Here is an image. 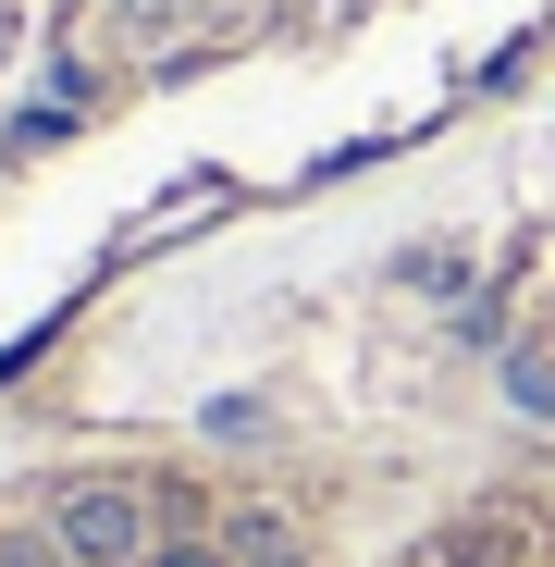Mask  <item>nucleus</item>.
Wrapping results in <instances>:
<instances>
[{"mask_svg":"<svg viewBox=\"0 0 555 567\" xmlns=\"http://www.w3.org/2000/svg\"><path fill=\"white\" fill-rule=\"evenodd\" d=\"M50 530H62V555H74V567H136V555H148V506H136L124 482L62 494V518H50Z\"/></svg>","mask_w":555,"mask_h":567,"instance_id":"1","label":"nucleus"},{"mask_svg":"<svg viewBox=\"0 0 555 567\" xmlns=\"http://www.w3.org/2000/svg\"><path fill=\"white\" fill-rule=\"evenodd\" d=\"M148 567H235V543H210V530H185V543H161Z\"/></svg>","mask_w":555,"mask_h":567,"instance_id":"2","label":"nucleus"},{"mask_svg":"<svg viewBox=\"0 0 555 567\" xmlns=\"http://www.w3.org/2000/svg\"><path fill=\"white\" fill-rule=\"evenodd\" d=\"M0 567H74V555H62V530H25V543H0Z\"/></svg>","mask_w":555,"mask_h":567,"instance_id":"3","label":"nucleus"},{"mask_svg":"<svg viewBox=\"0 0 555 567\" xmlns=\"http://www.w3.org/2000/svg\"><path fill=\"white\" fill-rule=\"evenodd\" d=\"M247 567H297V543H285V555H247Z\"/></svg>","mask_w":555,"mask_h":567,"instance_id":"4","label":"nucleus"}]
</instances>
